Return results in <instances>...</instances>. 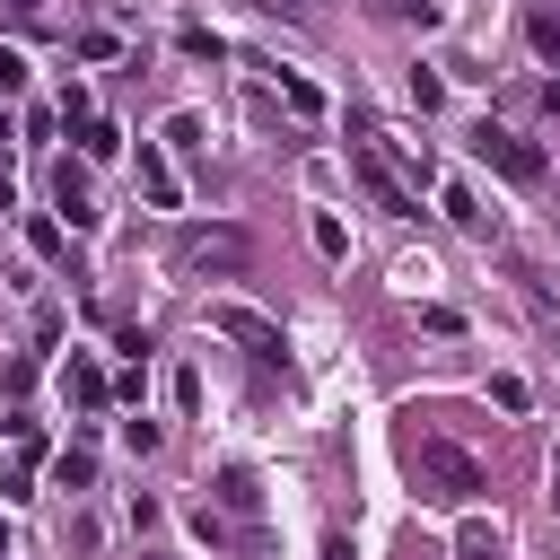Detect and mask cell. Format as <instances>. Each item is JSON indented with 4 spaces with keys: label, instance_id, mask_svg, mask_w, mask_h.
Returning a JSON list of instances; mask_svg holds the SVG:
<instances>
[{
    "label": "cell",
    "instance_id": "cell-1",
    "mask_svg": "<svg viewBox=\"0 0 560 560\" xmlns=\"http://www.w3.org/2000/svg\"><path fill=\"white\" fill-rule=\"evenodd\" d=\"M402 464H411L420 499H446V508H464V499L481 490V455H472V446H455V438H402Z\"/></svg>",
    "mask_w": 560,
    "mask_h": 560
},
{
    "label": "cell",
    "instance_id": "cell-2",
    "mask_svg": "<svg viewBox=\"0 0 560 560\" xmlns=\"http://www.w3.org/2000/svg\"><path fill=\"white\" fill-rule=\"evenodd\" d=\"M472 158H481V166H499L508 184H542V149H534V140H516V131H499V122H481V131H472Z\"/></svg>",
    "mask_w": 560,
    "mask_h": 560
},
{
    "label": "cell",
    "instance_id": "cell-3",
    "mask_svg": "<svg viewBox=\"0 0 560 560\" xmlns=\"http://www.w3.org/2000/svg\"><path fill=\"white\" fill-rule=\"evenodd\" d=\"M254 262V236L245 228H201L184 236V271H245Z\"/></svg>",
    "mask_w": 560,
    "mask_h": 560
},
{
    "label": "cell",
    "instance_id": "cell-4",
    "mask_svg": "<svg viewBox=\"0 0 560 560\" xmlns=\"http://www.w3.org/2000/svg\"><path fill=\"white\" fill-rule=\"evenodd\" d=\"M210 332L245 341L254 359H280V324H271V315H254V306H236V298H219V306H210Z\"/></svg>",
    "mask_w": 560,
    "mask_h": 560
},
{
    "label": "cell",
    "instance_id": "cell-5",
    "mask_svg": "<svg viewBox=\"0 0 560 560\" xmlns=\"http://www.w3.org/2000/svg\"><path fill=\"white\" fill-rule=\"evenodd\" d=\"M350 175H359V184H368L385 210H420V192H411V184L385 166V149H376V140H359V149H350Z\"/></svg>",
    "mask_w": 560,
    "mask_h": 560
},
{
    "label": "cell",
    "instance_id": "cell-6",
    "mask_svg": "<svg viewBox=\"0 0 560 560\" xmlns=\"http://www.w3.org/2000/svg\"><path fill=\"white\" fill-rule=\"evenodd\" d=\"M61 385H70V402H79V411H105V402H114V376H105V368H96L88 350H70V368H61Z\"/></svg>",
    "mask_w": 560,
    "mask_h": 560
},
{
    "label": "cell",
    "instance_id": "cell-7",
    "mask_svg": "<svg viewBox=\"0 0 560 560\" xmlns=\"http://www.w3.org/2000/svg\"><path fill=\"white\" fill-rule=\"evenodd\" d=\"M52 201H61V219H70V228H96V201H88V175H79L70 158L52 166Z\"/></svg>",
    "mask_w": 560,
    "mask_h": 560
},
{
    "label": "cell",
    "instance_id": "cell-8",
    "mask_svg": "<svg viewBox=\"0 0 560 560\" xmlns=\"http://www.w3.org/2000/svg\"><path fill=\"white\" fill-rule=\"evenodd\" d=\"M140 192H149V210H175V201H184V184H175V166H166V158H158L149 140H140Z\"/></svg>",
    "mask_w": 560,
    "mask_h": 560
},
{
    "label": "cell",
    "instance_id": "cell-9",
    "mask_svg": "<svg viewBox=\"0 0 560 560\" xmlns=\"http://www.w3.org/2000/svg\"><path fill=\"white\" fill-rule=\"evenodd\" d=\"M438 210H446L455 228H472V236H490V228H499V219H490V210L472 201V184H438Z\"/></svg>",
    "mask_w": 560,
    "mask_h": 560
},
{
    "label": "cell",
    "instance_id": "cell-10",
    "mask_svg": "<svg viewBox=\"0 0 560 560\" xmlns=\"http://www.w3.org/2000/svg\"><path fill=\"white\" fill-rule=\"evenodd\" d=\"M88 481H96V455L88 446H61L52 455V490H88Z\"/></svg>",
    "mask_w": 560,
    "mask_h": 560
},
{
    "label": "cell",
    "instance_id": "cell-11",
    "mask_svg": "<svg viewBox=\"0 0 560 560\" xmlns=\"http://www.w3.org/2000/svg\"><path fill=\"white\" fill-rule=\"evenodd\" d=\"M219 508H236V516H254V508H262V490H254V472H245V464H228V472H219Z\"/></svg>",
    "mask_w": 560,
    "mask_h": 560
},
{
    "label": "cell",
    "instance_id": "cell-12",
    "mask_svg": "<svg viewBox=\"0 0 560 560\" xmlns=\"http://www.w3.org/2000/svg\"><path fill=\"white\" fill-rule=\"evenodd\" d=\"M280 96H289V114H306V122L324 114V96H315V79H298V70H280Z\"/></svg>",
    "mask_w": 560,
    "mask_h": 560
},
{
    "label": "cell",
    "instance_id": "cell-13",
    "mask_svg": "<svg viewBox=\"0 0 560 560\" xmlns=\"http://www.w3.org/2000/svg\"><path fill=\"white\" fill-rule=\"evenodd\" d=\"M315 254H324V262H341V254H350V228H341L332 210H315Z\"/></svg>",
    "mask_w": 560,
    "mask_h": 560
},
{
    "label": "cell",
    "instance_id": "cell-14",
    "mask_svg": "<svg viewBox=\"0 0 560 560\" xmlns=\"http://www.w3.org/2000/svg\"><path fill=\"white\" fill-rule=\"evenodd\" d=\"M79 149H88V158H114V149H122V131H114V122H96V114H88V122H79Z\"/></svg>",
    "mask_w": 560,
    "mask_h": 560
},
{
    "label": "cell",
    "instance_id": "cell-15",
    "mask_svg": "<svg viewBox=\"0 0 560 560\" xmlns=\"http://www.w3.org/2000/svg\"><path fill=\"white\" fill-rule=\"evenodd\" d=\"M455 551H464V560H490V551H499V534H490L481 516H464V534H455Z\"/></svg>",
    "mask_w": 560,
    "mask_h": 560
},
{
    "label": "cell",
    "instance_id": "cell-16",
    "mask_svg": "<svg viewBox=\"0 0 560 560\" xmlns=\"http://www.w3.org/2000/svg\"><path fill=\"white\" fill-rule=\"evenodd\" d=\"M175 44H184V52H192V61H219V52H228V44H219V35H210V26H175Z\"/></svg>",
    "mask_w": 560,
    "mask_h": 560
},
{
    "label": "cell",
    "instance_id": "cell-17",
    "mask_svg": "<svg viewBox=\"0 0 560 560\" xmlns=\"http://www.w3.org/2000/svg\"><path fill=\"white\" fill-rule=\"evenodd\" d=\"M26 245H35L44 262H61V219H26Z\"/></svg>",
    "mask_w": 560,
    "mask_h": 560
},
{
    "label": "cell",
    "instance_id": "cell-18",
    "mask_svg": "<svg viewBox=\"0 0 560 560\" xmlns=\"http://www.w3.org/2000/svg\"><path fill=\"white\" fill-rule=\"evenodd\" d=\"M114 402H131V411H140V402H149V368H140V359H131V368H122V376H114Z\"/></svg>",
    "mask_w": 560,
    "mask_h": 560
},
{
    "label": "cell",
    "instance_id": "cell-19",
    "mask_svg": "<svg viewBox=\"0 0 560 560\" xmlns=\"http://www.w3.org/2000/svg\"><path fill=\"white\" fill-rule=\"evenodd\" d=\"M122 446H131V455H158V420H149V411H140V420H122Z\"/></svg>",
    "mask_w": 560,
    "mask_h": 560
},
{
    "label": "cell",
    "instance_id": "cell-20",
    "mask_svg": "<svg viewBox=\"0 0 560 560\" xmlns=\"http://www.w3.org/2000/svg\"><path fill=\"white\" fill-rule=\"evenodd\" d=\"M525 35H534V52H560V18H551V9H534V18H525Z\"/></svg>",
    "mask_w": 560,
    "mask_h": 560
},
{
    "label": "cell",
    "instance_id": "cell-21",
    "mask_svg": "<svg viewBox=\"0 0 560 560\" xmlns=\"http://www.w3.org/2000/svg\"><path fill=\"white\" fill-rule=\"evenodd\" d=\"M18 88H26V52H18V44H0V96H18Z\"/></svg>",
    "mask_w": 560,
    "mask_h": 560
},
{
    "label": "cell",
    "instance_id": "cell-22",
    "mask_svg": "<svg viewBox=\"0 0 560 560\" xmlns=\"http://www.w3.org/2000/svg\"><path fill=\"white\" fill-rule=\"evenodd\" d=\"M411 105L429 114V105H446V79H429V70H411Z\"/></svg>",
    "mask_w": 560,
    "mask_h": 560
},
{
    "label": "cell",
    "instance_id": "cell-23",
    "mask_svg": "<svg viewBox=\"0 0 560 560\" xmlns=\"http://www.w3.org/2000/svg\"><path fill=\"white\" fill-rule=\"evenodd\" d=\"M166 140L175 149H201V114H166Z\"/></svg>",
    "mask_w": 560,
    "mask_h": 560
},
{
    "label": "cell",
    "instance_id": "cell-24",
    "mask_svg": "<svg viewBox=\"0 0 560 560\" xmlns=\"http://www.w3.org/2000/svg\"><path fill=\"white\" fill-rule=\"evenodd\" d=\"M490 402L499 411H525V376H490Z\"/></svg>",
    "mask_w": 560,
    "mask_h": 560
},
{
    "label": "cell",
    "instance_id": "cell-25",
    "mask_svg": "<svg viewBox=\"0 0 560 560\" xmlns=\"http://www.w3.org/2000/svg\"><path fill=\"white\" fill-rule=\"evenodd\" d=\"M324 560H350V542H341V534H332V542H324Z\"/></svg>",
    "mask_w": 560,
    "mask_h": 560
},
{
    "label": "cell",
    "instance_id": "cell-26",
    "mask_svg": "<svg viewBox=\"0 0 560 560\" xmlns=\"http://www.w3.org/2000/svg\"><path fill=\"white\" fill-rule=\"evenodd\" d=\"M0 210H9V158H0Z\"/></svg>",
    "mask_w": 560,
    "mask_h": 560
},
{
    "label": "cell",
    "instance_id": "cell-27",
    "mask_svg": "<svg viewBox=\"0 0 560 560\" xmlns=\"http://www.w3.org/2000/svg\"><path fill=\"white\" fill-rule=\"evenodd\" d=\"M9 9H18V18H35V9H44V0H9Z\"/></svg>",
    "mask_w": 560,
    "mask_h": 560
},
{
    "label": "cell",
    "instance_id": "cell-28",
    "mask_svg": "<svg viewBox=\"0 0 560 560\" xmlns=\"http://www.w3.org/2000/svg\"><path fill=\"white\" fill-rule=\"evenodd\" d=\"M551 516H560V464H551Z\"/></svg>",
    "mask_w": 560,
    "mask_h": 560
},
{
    "label": "cell",
    "instance_id": "cell-29",
    "mask_svg": "<svg viewBox=\"0 0 560 560\" xmlns=\"http://www.w3.org/2000/svg\"><path fill=\"white\" fill-rule=\"evenodd\" d=\"M0 542H9V516H0Z\"/></svg>",
    "mask_w": 560,
    "mask_h": 560
},
{
    "label": "cell",
    "instance_id": "cell-30",
    "mask_svg": "<svg viewBox=\"0 0 560 560\" xmlns=\"http://www.w3.org/2000/svg\"><path fill=\"white\" fill-rule=\"evenodd\" d=\"M420 560H429V551H420Z\"/></svg>",
    "mask_w": 560,
    "mask_h": 560
}]
</instances>
